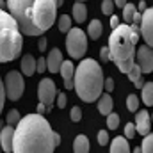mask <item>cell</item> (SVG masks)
<instances>
[{
    "label": "cell",
    "instance_id": "1",
    "mask_svg": "<svg viewBox=\"0 0 153 153\" xmlns=\"http://www.w3.org/2000/svg\"><path fill=\"white\" fill-rule=\"evenodd\" d=\"M16 125L13 134L14 153H52L61 143V135L39 112L20 117Z\"/></svg>",
    "mask_w": 153,
    "mask_h": 153
},
{
    "label": "cell",
    "instance_id": "2",
    "mask_svg": "<svg viewBox=\"0 0 153 153\" xmlns=\"http://www.w3.org/2000/svg\"><path fill=\"white\" fill-rule=\"evenodd\" d=\"M7 7L25 36L45 34L57 18L55 0H7Z\"/></svg>",
    "mask_w": 153,
    "mask_h": 153
},
{
    "label": "cell",
    "instance_id": "3",
    "mask_svg": "<svg viewBox=\"0 0 153 153\" xmlns=\"http://www.w3.org/2000/svg\"><path fill=\"white\" fill-rule=\"evenodd\" d=\"M139 38H141L139 27L134 23L117 25L112 29L107 48L111 53V61H114V64L121 73H126L130 66L135 62V45Z\"/></svg>",
    "mask_w": 153,
    "mask_h": 153
},
{
    "label": "cell",
    "instance_id": "4",
    "mask_svg": "<svg viewBox=\"0 0 153 153\" xmlns=\"http://www.w3.org/2000/svg\"><path fill=\"white\" fill-rule=\"evenodd\" d=\"M73 89L82 102H96L103 91V73L94 59H84L73 73Z\"/></svg>",
    "mask_w": 153,
    "mask_h": 153
},
{
    "label": "cell",
    "instance_id": "5",
    "mask_svg": "<svg viewBox=\"0 0 153 153\" xmlns=\"http://www.w3.org/2000/svg\"><path fill=\"white\" fill-rule=\"evenodd\" d=\"M23 34L18 29L16 20L0 7V62L14 61L23 48Z\"/></svg>",
    "mask_w": 153,
    "mask_h": 153
},
{
    "label": "cell",
    "instance_id": "6",
    "mask_svg": "<svg viewBox=\"0 0 153 153\" xmlns=\"http://www.w3.org/2000/svg\"><path fill=\"white\" fill-rule=\"evenodd\" d=\"M66 48L71 59H82L87 50V34L80 29H70L66 32Z\"/></svg>",
    "mask_w": 153,
    "mask_h": 153
},
{
    "label": "cell",
    "instance_id": "7",
    "mask_svg": "<svg viewBox=\"0 0 153 153\" xmlns=\"http://www.w3.org/2000/svg\"><path fill=\"white\" fill-rule=\"evenodd\" d=\"M23 89H25V82L20 71L13 70L5 75V98H9L11 102H16L22 98Z\"/></svg>",
    "mask_w": 153,
    "mask_h": 153
},
{
    "label": "cell",
    "instance_id": "8",
    "mask_svg": "<svg viewBox=\"0 0 153 153\" xmlns=\"http://www.w3.org/2000/svg\"><path fill=\"white\" fill-rule=\"evenodd\" d=\"M55 94H57V89H55V84L52 78H43L38 85V98L39 102L46 107V111L52 109V103L55 100Z\"/></svg>",
    "mask_w": 153,
    "mask_h": 153
},
{
    "label": "cell",
    "instance_id": "9",
    "mask_svg": "<svg viewBox=\"0 0 153 153\" xmlns=\"http://www.w3.org/2000/svg\"><path fill=\"white\" fill-rule=\"evenodd\" d=\"M141 25H139V34L146 41L148 46L153 45V9H144L141 14Z\"/></svg>",
    "mask_w": 153,
    "mask_h": 153
},
{
    "label": "cell",
    "instance_id": "10",
    "mask_svg": "<svg viewBox=\"0 0 153 153\" xmlns=\"http://www.w3.org/2000/svg\"><path fill=\"white\" fill-rule=\"evenodd\" d=\"M135 59H137V64L141 68L143 73H152L153 71V50L152 46L144 45V46H139L137 53H135Z\"/></svg>",
    "mask_w": 153,
    "mask_h": 153
},
{
    "label": "cell",
    "instance_id": "11",
    "mask_svg": "<svg viewBox=\"0 0 153 153\" xmlns=\"http://www.w3.org/2000/svg\"><path fill=\"white\" fill-rule=\"evenodd\" d=\"M13 134H14L13 125L2 126V130H0V150H4L7 153L13 152Z\"/></svg>",
    "mask_w": 153,
    "mask_h": 153
},
{
    "label": "cell",
    "instance_id": "12",
    "mask_svg": "<svg viewBox=\"0 0 153 153\" xmlns=\"http://www.w3.org/2000/svg\"><path fill=\"white\" fill-rule=\"evenodd\" d=\"M59 71H61V75H62V78H64V87H66V89H73V73H75L73 62L62 59Z\"/></svg>",
    "mask_w": 153,
    "mask_h": 153
},
{
    "label": "cell",
    "instance_id": "13",
    "mask_svg": "<svg viewBox=\"0 0 153 153\" xmlns=\"http://www.w3.org/2000/svg\"><path fill=\"white\" fill-rule=\"evenodd\" d=\"M61 62H62V52L59 48H53L50 50L48 57H46V68L50 73H59V68H61Z\"/></svg>",
    "mask_w": 153,
    "mask_h": 153
},
{
    "label": "cell",
    "instance_id": "14",
    "mask_svg": "<svg viewBox=\"0 0 153 153\" xmlns=\"http://www.w3.org/2000/svg\"><path fill=\"white\" fill-rule=\"evenodd\" d=\"M135 132L141 135L150 134V114L148 111H139L135 116Z\"/></svg>",
    "mask_w": 153,
    "mask_h": 153
},
{
    "label": "cell",
    "instance_id": "15",
    "mask_svg": "<svg viewBox=\"0 0 153 153\" xmlns=\"http://www.w3.org/2000/svg\"><path fill=\"white\" fill-rule=\"evenodd\" d=\"M96 102H98V111H100V114L107 116L109 112H112V98H111V94L109 93H105V94H100L98 98H96Z\"/></svg>",
    "mask_w": 153,
    "mask_h": 153
},
{
    "label": "cell",
    "instance_id": "16",
    "mask_svg": "<svg viewBox=\"0 0 153 153\" xmlns=\"http://www.w3.org/2000/svg\"><path fill=\"white\" fill-rule=\"evenodd\" d=\"M36 73V59L32 55H23L22 59V75L32 76Z\"/></svg>",
    "mask_w": 153,
    "mask_h": 153
},
{
    "label": "cell",
    "instance_id": "17",
    "mask_svg": "<svg viewBox=\"0 0 153 153\" xmlns=\"http://www.w3.org/2000/svg\"><path fill=\"white\" fill-rule=\"evenodd\" d=\"M73 18H75L76 23H84L85 22V18H87V7H85V4L84 2H80V0H76V4L73 5Z\"/></svg>",
    "mask_w": 153,
    "mask_h": 153
},
{
    "label": "cell",
    "instance_id": "18",
    "mask_svg": "<svg viewBox=\"0 0 153 153\" xmlns=\"http://www.w3.org/2000/svg\"><path fill=\"white\" fill-rule=\"evenodd\" d=\"M102 32H103V25H102L100 20H93V22H89V27H87V36H89V39H93V41L100 39Z\"/></svg>",
    "mask_w": 153,
    "mask_h": 153
},
{
    "label": "cell",
    "instance_id": "19",
    "mask_svg": "<svg viewBox=\"0 0 153 153\" xmlns=\"http://www.w3.org/2000/svg\"><path fill=\"white\" fill-rule=\"evenodd\" d=\"M111 152L112 153H128L130 152L126 137H116L114 141L111 143Z\"/></svg>",
    "mask_w": 153,
    "mask_h": 153
},
{
    "label": "cell",
    "instance_id": "20",
    "mask_svg": "<svg viewBox=\"0 0 153 153\" xmlns=\"http://www.w3.org/2000/svg\"><path fill=\"white\" fill-rule=\"evenodd\" d=\"M91 150V144H89V139L85 135H78L75 137V143H73V152L75 153H89Z\"/></svg>",
    "mask_w": 153,
    "mask_h": 153
},
{
    "label": "cell",
    "instance_id": "21",
    "mask_svg": "<svg viewBox=\"0 0 153 153\" xmlns=\"http://www.w3.org/2000/svg\"><path fill=\"white\" fill-rule=\"evenodd\" d=\"M143 102L146 103V107H152L153 105V84L148 82V84H143Z\"/></svg>",
    "mask_w": 153,
    "mask_h": 153
},
{
    "label": "cell",
    "instance_id": "22",
    "mask_svg": "<svg viewBox=\"0 0 153 153\" xmlns=\"http://www.w3.org/2000/svg\"><path fill=\"white\" fill-rule=\"evenodd\" d=\"M123 20L130 25L132 22H134V16H135V13H137V9H135V5L134 4H125L123 7Z\"/></svg>",
    "mask_w": 153,
    "mask_h": 153
},
{
    "label": "cell",
    "instance_id": "23",
    "mask_svg": "<svg viewBox=\"0 0 153 153\" xmlns=\"http://www.w3.org/2000/svg\"><path fill=\"white\" fill-rule=\"evenodd\" d=\"M70 29H71V16H68V14H61V18H59V32L66 34Z\"/></svg>",
    "mask_w": 153,
    "mask_h": 153
},
{
    "label": "cell",
    "instance_id": "24",
    "mask_svg": "<svg viewBox=\"0 0 153 153\" xmlns=\"http://www.w3.org/2000/svg\"><path fill=\"white\" fill-rule=\"evenodd\" d=\"M126 75H128V78H130L132 82H135V80H139V78L143 76V71H141L139 64H137V62H134V64L130 66V70L126 71Z\"/></svg>",
    "mask_w": 153,
    "mask_h": 153
},
{
    "label": "cell",
    "instance_id": "25",
    "mask_svg": "<svg viewBox=\"0 0 153 153\" xmlns=\"http://www.w3.org/2000/svg\"><path fill=\"white\" fill-rule=\"evenodd\" d=\"M141 152H144V153L153 152V135L152 134H146V135H144V141H143V144H141Z\"/></svg>",
    "mask_w": 153,
    "mask_h": 153
},
{
    "label": "cell",
    "instance_id": "26",
    "mask_svg": "<svg viewBox=\"0 0 153 153\" xmlns=\"http://www.w3.org/2000/svg\"><path fill=\"white\" fill-rule=\"evenodd\" d=\"M119 126V116L114 114V112H109L107 114V128L109 130H116Z\"/></svg>",
    "mask_w": 153,
    "mask_h": 153
},
{
    "label": "cell",
    "instance_id": "27",
    "mask_svg": "<svg viewBox=\"0 0 153 153\" xmlns=\"http://www.w3.org/2000/svg\"><path fill=\"white\" fill-rule=\"evenodd\" d=\"M126 109H128L130 112H135V111L139 109V98H137L135 94H130V96L126 98Z\"/></svg>",
    "mask_w": 153,
    "mask_h": 153
},
{
    "label": "cell",
    "instance_id": "28",
    "mask_svg": "<svg viewBox=\"0 0 153 153\" xmlns=\"http://www.w3.org/2000/svg\"><path fill=\"white\" fill-rule=\"evenodd\" d=\"M102 13L111 16L114 13V0H103L102 2Z\"/></svg>",
    "mask_w": 153,
    "mask_h": 153
},
{
    "label": "cell",
    "instance_id": "29",
    "mask_svg": "<svg viewBox=\"0 0 153 153\" xmlns=\"http://www.w3.org/2000/svg\"><path fill=\"white\" fill-rule=\"evenodd\" d=\"M22 116H20V112L16 111V109H13V111H9V114H7V125H16L18 123V119H20Z\"/></svg>",
    "mask_w": 153,
    "mask_h": 153
},
{
    "label": "cell",
    "instance_id": "30",
    "mask_svg": "<svg viewBox=\"0 0 153 153\" xmlns=\"http://www.w3.org/2000/svg\"><path fill=\"white\" fill-rule=\"evenodd\" d=\"M135 135H137L135 125H134V123H126V126H125V137H126V139H134Z\"/></svg>",
    "mask_w": 153,
    "mask_h": 153
},
{
    "label": "cell",
    "instance_id": "31",
    "mask_svg": "<svg viewBox=\"0 0 153 153\" xmlns=\"http://www.w3.org/2000/svg\"><path fill=\"white\" fill-rule=\"evenodd\" d=\"M36 71H38V73H45V71H46V59H45V57L36 59Z\"/></svg>",
    "mask_w": 153,
    "mask_h": 153
},
{
    "label": "cell",
    "instance_id": "32",
    "mask_svg": "<svg viewBox=\"0 0 153 153\" xmlns=\"http://www.w3.org/2000/svg\"><path fill=\"white\" fill-rule=\"evenodd\" d=\"M70 116H71V119H73L75 123H78V121L82 119V111H80V107H73L71 112H70Z\"/></svg>",
    "mask_w": 153,
    "mask_h": 153
},
{
    "label": "cell",
    "instance_id": "33",
    "mask_svg": "<svg viewBox=\"0 0 153 153\" xmlns=\"http://www.w3.org/2000/svg\"><path fill=\"white\" fill-rule=\"evenodd\" d=\"M98 143H100L102 146H105V144L109 143V134H107L105 130H100V132H98Z\"/></svg>",
    "mask_w": 153,
    "mask_h": 153
},
{
    "label": "cell",
    "instance_id": "34",
    "mask_svg": "<svg viewBox=\"0 0 153 153\" xmlns=\"http://www.w3.org/2000/svg\"><path fill=\"white\" fill-rule=\"evenodd\" d=\"M4 103H5V87H4V80L0 78V112L4 109Z\"/></svg>",
    "mask_w": 153,
    "mask_h": 153
},
{
    "label": "cell",
    "instance_id": "35",
    "mask_svg": "<svg viewBox=\"0 0 153 153\" xmlns=\"http://www.w3.org/2000/svg\"><path fill=\"white\" fill-rule=\"evenodd\" d=\"M100 59L103 61V64L111 61V53H109V48H107V46H103V48L100 50Z\"/></svg>",
    "mask_w": 153,
    "mask_h": 153
},
{
    "label": "cell",
    "instance_id": "36",
    "mask_svg": "<svg viewBox=\"0 0 153 153\" xmlns=\"http://www.w3.org/2000/svg\"><path fill=\"white\" fill-rule=\"evenodd\" d=\"M103 87H105L107 93H112V91H114V78H107V80H103Z\"/></svg>",
    "mask_w": 153,
    "mask_h": 153
},
{
    "label": "cell",
    "instance_id": "37",
    "mask_svg": "<svg viewBox=\"0 0 153 153\" xmlns=\"http://www.w3.org/2000/svg\"><path fill=\"white\" fill-rule=\"evenodd\" d=\"M66 102H68L66 94H64V93H61V94L57 96V107H59V109H64V107H66Z\"/></svg>",
    "mask_w": 153,
    "mask_h": 153
},
{
    "label": "cell",
    "instance_id": "38",
    "mask_svg": "<svg viewBox=\"0 0 153 153\" xmlns=\"http://www.w3.org/2000/svg\"><path fill=\"white\" fill-rule=\"evenodd\" d=\"M46 46H48V41H46V38L41 34V38H39V45H38V48H39V52H45L46 50Z\"/></svg>",
    "mask_w": 153,
    "mask_h": 153
},
{
    "label": "cell",
    "instance_id": "39",
    "mask_svg": "<svg viewBox=\"0 0 153 153\" xmlns=\"http://www.w3.org/2000/svg\"><path fill=\"white\" fill-rule=\"evenodd\" d=\"M111 16H112V14H111ZM117 25H119V18H117V16H112V18H111V27L114 29Z\"/></svg>",
    "mask_w": 153,
    "mask_h": 153
},
{
    "label": "cell",
    "instance_id": "40",
    "mask_svg": "<svg viewBox=\"0 0 153 153\" xmlns=\"http://www.w3.org/2000/svg\"><path fill=\"white\" fill-rule=\"evenodd\" d=\"M125 4H126V0H114V7H117V9H121Z\"/></svg>",
    "mask_w": 153,
    "mask_h": 153
},
{
    "label": "cell",
    "instance_id": "41",
    "mask_svg": "<svg viewBox=\"0 0 153 153\" xmlns=\"http://www.w3.org/2000/svg\"><path fill=\"white\" fill-rule=\"evenodd\" d=\"M144 9H146V2H144V0H141V2H139V11L143 13Z\"/></svg>",
    "mask_w": 153,
    "mask_h": 153
},
{
    "label": "cell",
    "instance_id": "42",
    "mask_svg": "<svg viewBox=\"0 0 153 153\" xmlns=\"http://www.w3.org/2000/svg\"><path fill=\"white\" fill-rule=\"evenodd\" d=\"M45 111H46V107H45L43 103H39V107H38V112H39V114H43Z\"/></svg>",
    "mask_w": 153,
    "mask_h": 153
},
{
    "label": "cell",
    "instance_id": "43",
    "mask_svg": "<svg viewBox=\"0 0 153 153\" xmlns=\"http://www.w3.org/2000/svg\"><path fill=\"white\" fill-rule=\"evenodd\" d=\"M134 84H135V85H137V87H139V89H141V87H143V78H139V80H135V82H134Z\"/></svg>",
    "mask_w": 153,
    "mask_h": 153
},
{
    "label": "cell",
    "instance_id": "44",
    "mask_svg": "<svg viewBox=\"0 0 153 153\" xmlns=\"http://www.w3.org/2000/svg\"><path fill=\"white\" fill-rule=\"evenodd\" d=\"M55 2H57V7H59V5H62V4H64V0H55Z\"/></svg>",
    "mask_w": 153,
    "mask_h": 153
},
{
    "label": "cell",
    "instance_id": "45",
    "mask_svg": "<svg viewBox=\"0 0 153 153\" xmlns=\"http://www.w3.org/2000/svg\"><path fill=\"white\" fill-rule=\"evenodd\" d=\"M0 7H2V9L5 7V4H4V0H0Z\"/></svg>",
    "mask_w": 153,
    "mask_h": 153
},
{
    "label": "cell",
    "instance_id": "46",
    "mask_svg": "<svg viewBox=\"0 0 153 153\" xmlns=\"http://www.w3.org/2000/svg\"><path fill=\"white\" fill-rule=\"evenodd\" d=\"M80 2H84V0H80Z\"/></svg>",
    "mask_w": 153,
    "mask_h": 153
}]
</instances>
